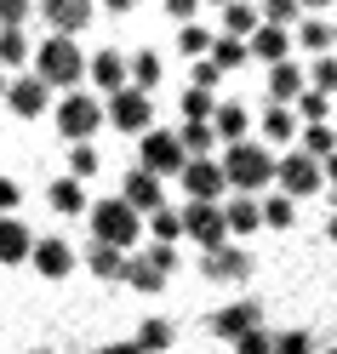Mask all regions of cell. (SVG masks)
Wrapping results in <instances>:
<instances>
[{
	"mask_svg": "<svg viewBox=\"0 0 337 354\" xmlns=\"http://www.w3.org/2000/svg\"><path fill=\"white\" fill-rule=\"evenodd\" d=\"M223 171H229V189L235 194H257L268 183H280V160L268 154L263 143H235V149H223Z\"/></svg>",
	"mask_w": 337,
	"mask_h": 354,
	"instance_id": "1",
	"label": "cell"
},
{
	"mask_svg": "<svg viewBox=\"0 0 337 354\" xmlns=\"http://www.w3.org/2000/svg\"><path fill=\"white\" fill-rule=\"evenodd\" d=\"M35 75L46 86H75L80 75H92V57H80V46L69 35H46L35 46Z\"/></svg>",
	"mask_w": 337,
	"mask_h": 354,
	"instance_id": "2",
	"label": "cell"
},
{
	"mask_svg": "<svg viewBox=\"0 0 337 354\" xmlns=\"http://www.w3.org/2000/svg\"><path fill=\"white\" fill-rule=\"evenodd\" d=\"M92 240L115 246V252H131L143 240V212H131L126 201H98L92 206Z\"/></svg>",
	"mask_w": 337,
	"mask_h": 354,
	"instance_id": "3",
	"label": "cell"
},
{
	"mask_svg": "<svg viewBox=\"0 0 337 354\" xmlns=\"http://www.w3.org/2000/svg\"><path fill=\"white\" fill-rule=\"evenodd\" d=\"M138 166L154 171V177H183V171H189V149H183L177 131H161V126H154L149 138H138Z\"/></svg>",
	"mask_w": 337,
	"mask_h": 354,
	"instance_id": "4",
	"label": "cell"
},
{
	"mask_svg": "<svg viewBox=\"0 0 337 354\" xmlns=\"http://www.w3.org/2000/svg\"><path fill=\"white\" fill-rule=\"evenodd\" d=\"M103 115H109V109H98L92 92H69V97L57 103V131H63L69 143H92L98 126H103Z\"/></svg>",
	"mask_w": 337,
	"mask_h": 354,
	"instance_id": "5",
	"label": "cell"
},
{
	"mask_svg": "<svg viewBox=\"0 0 337 354\" xmlns=\"http://www.w3.org/2000/svg\"><path fill=\"white\" fill-rule=\"evenodd\" d=\"M183 229H189V240H194L200 252H223V246H229V212H223V206L189 201L183 206Z\"/></svg>",
	"mask_w": 337,
	"mask_h": 354,
	"instance_id": "6",
	"label": "cell"
},
{
	"mask_svg": "<svg viewBox=\"0 0 337 354\" xmlns=\"http://www.w3.org/2000/svg\"><path fill=\"white\" fill-rule=\"evenodd\" d=\"M109 120H115L120 131H138V138H149V131H154V103H149V92H143V86H126V92H115V97H109Z\"/></svg>",
	"mask_w": 337,
	"mask_h": 354,
	"instance_id": "7",
	"label": "cell"
},
{
	"mask_svg": "<svg viewBox=\"0 0 337 354\" xmlns=\"http://www.w3.org/2000/svg\"><path fill=\"white\" fill-rule=\"evenodd\" d=\"M314 189H326V166L314 160V154H303V149H291V154H280V194H314Z\"/></svg>",
	"mask_w": 337,
	"mask_h": 354,
	"instance_id": "8",
	"label": "cell"
},
{
	"mask_svg": "<svg viewBox=\"0 0 337 354\" xmlns=\"http://www.w3.org/2000/svg\"><path fill=\"white\" fill-rule=\"evenodd\" d=\"M183 189H189V201H200V206H217V194L229 189V171H223V160H189V171H183Z\"/></svg>",
	"mask_w": 337,
	"mask_h": 354,
	"instance_id": "9",
	"label": "cell"
},
{
	"mask_svg": "<svg viewBox=\"0 0 337 354\" xmlns=\"http://www.w3.org/2000/svg\"><path fill=\"white\" fill-rule=\"evenodd\" d=\"M120 201H126L131 212H149V217H154V212H166V206H161V177H154V171H143V166H131V171H126Z\"/></svg>",
	"mask_w": 337,
	"mask_h": 354,
	"instance_id": "10",
	"label": "cell"
},
{
	"mask_svg": "<svg viewBox=\"0 0 337 354\" xmlns=\"http://www.w3.org/2000/svg\"><path fill=\"white\" fill-rule=\"evenodd\" d=\"M46 92H52V86L40 75H12L6 80V103H12V115H24V120H35L40 109H46Z\"/></svg>",
	"mask_w": 337,
	"mask_h": 354,
	"instance_id": "11",
	"label": "cell"
},
{
	"mask_svg": "<svg viewBox=\"0 0 337 354\" xmlns=\"http://www.w3.org/2000/svg\"><path fill=\"white\" fill-rule=\"evenodd\" d=\"M257 303H223L217 315H212V337H223V343H240L246 331H257Z\"/></svg>",
	"mask_w": 337,
	"mask_h": 354,
	"instance_id": "12",
	"label": "cell"
},
{
	"mask_svg": "<svg viewBox=\"0 0 337 354\" xmlns=\"http://www.w3.org/2000/svg\"><path fill=\"white\" fill-rule=\"evenodd\" d=\"M200 274H206V280H217V286H235V280H246V274H252V257H246V252L235 246V240H229L223 252H206Z\"/></svg>",
	"mask_w": 337,
	"mask_h": 354,
	"instance_id": "13",
	"label": "cell"
},
{
	"mask_svg": "<svg viewBox=\"0 0 337 354\" xmlns=\"http://www.w3.org/2000/svg\"><path fill=\"white\" fill-rule=\"evenodd\" d=\"M35 229L24 223V217H6V223H0V257L6 263H35Z\"/></svg>",
	"mask_w": 337,
	"mask_h": 354,
	"instance_id": "14",
	"label": "cell"
},
{
	"mask_svg": "<svg viewBox=\"0 0 337 354\" xmlns=\"http://www.w3.org/2000/svg\"><path fill=\"white\" fill-rule=\"evenodd\" d=\"M92 86H103L109 97L126 92V86H131V63H126L120 52H98V57H92Z\"/></svg>",
	"mask_w": 337,
	"mask_h": 354,
	"instance_id": "15",
	"label": "cell"
},
{
	"mask_svg": "<svg viewBox=\"0 0 337 354\" xmlns=\"http://www.w3.org/2000/svg\"><path fill=\"white\" fill-rule=\"evenodd\" d=\"M46 24H52V35L75 40V29L92 24V6H86V0H46Z\"/></svg>",
	"mask_w": 337,
	"mask_h": 354,
	"instance_id": "16",
	"label": "cell"
},
{
	"mask_svg": "<svg viewBox=\"0 0 337 354\" xmlns=\"http://www.w3.org/2000/svg\"><path fill=\"white\" fill-rule=\"evenodd\" d=\"M35 269H40V274H46V280H63V274H69V269H75V252H69V246H63V240H57V234H46V240H40V246H35Z\"/></svg>",
	"mask_w": 337,
	"mask_h": 354,
	"instance_id": "17",
	"label": "cell"
},
{
	"mask_svg": "<svg viewBox=\"0 0 337 354\" xmlns=\"http://www.w3.org/2000/svg\"><path fill=\"white\" fill-rule=\"evenodd\" d=\"M303 92H309V75H303L291 57L268 69V97H275V103H286V97H303Z\"/></svg>",
	"mask_w": 337,
	"mask_h": 354,
	"instance_id": "18",
	"label": "cell"
},
{
	"mask_svg": "<svg viewBox=\"0 0 337 354\" xmlns=\"http://www.w3.org/2000/svg\"><path fill=\"white\" fill-rule=\"evenodd\" d=\"M257 29H263V6H246V0H229V6H223V35L252 40Z\"/></svg>",
	"mask_w": 337,
	"mask_h": 354,
	"instance_id": "19",
	"label": "cell"
},
{
	"mask_svg": "<svg viewBox=\"0 0 337 354\" xmlns=\"http://www.w3.org/2000/svg\"><path fill=\"white\" fill-rule=\"evenodd\" d=\"M331 40H337V29H331V17H320V12H309L298 24V46H309L314 57H331Z\"/></svg>",
	"mask_w": 337,
	"mask_h": 354,
	"instance_id": "20",
	"label": "cell"
},
{
	"mask_svg": "<svg viewBox=\"0 0 337 354\" xmlns=\"http://www.w3.org/2000/svg\"><path fill=\"white\" fill-rule=\"evenodd\" d=\"M252 57H263L268 69H275V63H286V57H291V35L275 29V24H263V29L252 35Z\"/></svg>",
	"mask_w": 337,
	"mask_h": 354,
	"instance_id": "21",
	"label": "cell"
},
{
	"mask_svg": "<svg viewBox=\"0 0 337 354\" xmlns=\"http://www.w3.org/2000/svg\"><path fill=\"white\" fill-rule=\"evenodd\" d=\"M126 252H115V246H98V240H92V246H86V269H92L98 280H126Z\"/></svg>",
	"mask_w": 337,
	"mask_h": 354,
	"instance_id": "22",
	"label": "cell"
},
{
	"mask_svg": "<svg viewBox=\"0 0 337 354\" xmlns=\"http://www.w3.org/2000/svg\"><path fill=\"white\" fill-rule=\"evenodd\" d=\"M46 201H52V212L75 217V212H86V183H80V177H57V183L46 189Z\"/></svg>",
	"mask_w": 337,
	"mask_h": 354,
	"instance_id": "23",
	"label": "cell"
},
{
	"mask_svg": "<svg viewBox=\"0 0 337 354\" xmlns=\"http://www.w3.org/2000/svg\"><path fill=\"white\" fill-rule=\"evenodd\" d=\"M223 212H229V234H252L263 223V201H252V194H235Z\"/></svg>",
	"mask_w": 337,
	"mask_h": 354,
	"instance_id": "24",
	"label": "cell"
},
{
	"mask_svg": "<svg viewBox=\"0 0 337 354\" xmlns=\"http://www.w3.org/2000/svg\"><path fill=\"white\" fill-rule=\"evenodd\" d=\"M212 126H217V138H223V143H229V149H235V143H246V126H252V115H246V109H240V103H223Z\"/></svg>",
	"mask_w": 337,
	"mask_h": 354,
	"instance_id": "25",
	"label": "cell"
},
{
	"mask_svg": "<svg viewBox=\"0 0 337 354\" xmlns=\"http://www.w3.org/2000/svg\"><path fill=\"white\" fill-rule=\"evenodd\" d=\"M212 46H217V35H212L206 24H189L183 35H177V52H183L189 63H206V57H212Z\"/></svg>",
	"mask_w": 337,
	"mask_h": 354,
	"instance_id": "26",
	"label": "cell"
},
{
	"mask_svg": "<svg viewBox=\"0 0 337 354\" xmlns=\"http://www.w3.org/2000/svg\"><path fill=\"white\" fill-rule=\"evenodd\" d=\"M177 103H183V120H194V126H212V120H217V109H223L212 92H200V86H189Z\"/></svg>",
	"mask_w": 337,
	"mask_h": 354,
	"instance_id": "27",
	"label": "cell"
},
{
	"mask_svg": "<svg viewBox=\"0 0 337 354\" xmlns=\"http://www.w3.org/2000/svg\"><path fill=\"white\" fill-rule=\"evenodd\" d=\"M298 149H303V154H314V160L326 166L331 154H337V131H331V126H303V138H298Z\"/></svg>",
	"mask_w": 337,
	"mask_h": 354,
	"instance_id": "28",
	"label": "cell"
},
{
	"mask_svg": "<svg viewBox=\"0 0 337 354\" xmlns=\"http://www.w3.org/2000/svg\"><path fill=\"white\" fill-rule=\"evenodd\" d=\"M246 57H252V40H235V35H217V46H212V63H217L223 75H229V69H240Z\"/></svg>",
	"mask_w": 337,
	"mask_h": 354,
	"instance_id": "29",
	"label": "cell"
},
{
	"mask_svg": "<svg viewBox=\"0 0 337 354\" xmlns=\"http://www.w3.org/2000/svg\"><path fill=\"white\" fill-rule=\"evenodd\" d=\"M172 337H177V331H172V320H161V315L138 326V348H143V354H161V348H172Z\"/></svg>",
	"mask_w": 337,
	"mask_h": 354,
	"instance_id": "30",
	"label": "cell"
},
{
	"mask_svg": "<svg viewBox=\"0 0 337 354\" xmlns=\"http://www.w3.org/2000/svg\"><path fill=\"white\" fill-rule=\"evenodd\" d=\"M126 286H138V292H161V286H166V274H161V269H154V263L138 252V257L126 263Z\"/></svg>",
	"mask_w": 337,
	"mask_h": 354,
	"instance_id": "31",
	"label": "cell"
},
{
	"mask_svg": "<svg viewBox=\"0 0 337 354\" xmlns=\"http://www.w3.org/2000/svg\"><path fill=\"white\" fill-rule=\"evenodd\" d=\"M149 234L161 240V246H177V240L189 234V229H183V212H154V217H149Z\"/></svg>",
	"mask_w": 337,
	"mask_h": 354,
	"instance_id": "32",
	"label": "cell"
},
{
	"mask_svg": "<svg viewBox=\"0 0 337 354\" xmlns=\"http://www.w3.org/2000/svg\"><path fill=\"white\" fill-rule=\"evenodd\" d=\"M291 217H298V206H291V194H263V223L268 229H291Z\"/></svg>",
	"mask_w": 337,
	"mask_h": 354,
	"instance_id": "33",
	"label": "cell"
},
{
	"mask_svg": "<svg viewBox=\"0 0 337 354\" xmlns=\"http://www.w3.org/2000/svg\"><path fill=\"white\" fill-rule=\"evenodd\" d=\"M177 138H183L189 160H206V149L217 143V126H194V120H183V131H177Z\"/></svg>",
	"mask_w": 337,
	"mask_h": 354,
	"instance_id": "34",
	"label": "cell"
},
{
	"mask_svg": "<svg viewBox=\"0 0 337 354\" xmlns=\"http://www.w3.org/2000/svg\"><path fill=\"white\" fill-rule=\"evenodd\" d=\"M98 166H103V154H98V143H75L69 149V177H98Z\"/></svg>",
	"mask_w": 337,
	"mask_h": 354,
	"instance_id": "35",
	"label": "cell"
},
{
	"mask_svg": "<svg viewBox=\"0 0 337 354\" xmlns=\"http://www.w3.org/2000/svg\"><path fill=\"white\" fill-rule=\"evenodd\" d=\"M263 131H268V138H303V131H298V115H291L286 103H268V115H263Z\"/></svg>",
	"mask_w": 337,
	"mask_h": 354,
	"instance_id": "36",
	"label": "cell"
},
{
	"mask_svg": "<svg viewBox=\"0 0 337 354\" xmlns=\"http://www.w3.org/2000/svg\"><path fill=\"white\" fill-rule=\"evenodd\" d=\"M326 109H331V92H314L309 86V92L298 97V120L303 126H326Z\"/></svg>",
	"mask_w": 337,
	"mask_h": 354,
	"instance_id": "37",
	"label": "cell"
},
{
	"mask_svg": "<svg viewBox=\"0 0 337 354\" xmlns=\"http://www.w3.org/2000/svg\"><path fill=\"white\" fill-rule=\"evenodd\" d=\"M131 86H143V92H149V86H161V57H154L149 46L131 57Z\"/></svg>",
	"mask_w": 337,
	"mask_h": 354,
	"instance_id": "38",
	"label": "cell"
},
{
	"mask_svg": "<svg viewBox=\"0 0 337 354\" xmlns=\"http://www.w3.org/2000/svg\"><path fill=\"white\" fill-rule=\"evenodd\" d=\"M29 52H35V46H29V35H24V29H0V57H6L12 69H17Z\"/></svg>",
	"mask_w": 337,
	"mask_h": 354,
	"instance_id": "39",
	"label": "cell"
},
{
	"mask_svg": "<svg viewBox=\"0 0 337 354\" xmlns=\"http://www.w3.org/2000/svg\"><path fill=\"white\" fill-rule=\"evenodd\" d=\"M263 24H275V29H291V24H303L298 0H268V6H263Z\"/></svg>",
	"mask_w": 337,
	"mask_h": 354,
	"instance_id": "40",
	"label": "cell"
},
{
	"mask_svg": "<svg viewBox=\"0 0 337 354\" xmlns=\"http://www.w3.org/2000/svg\"><path fill=\"white\" fill-rule=\"evenodd\" d=\"M309 86H314V92H337V57H314Z\"/></svg>",
	"mask_w": 337,
	"mask_h": 354,
	"instance_id": "41",
	"label": "cell"
},
{
	"mask_svg": "<svg viewBox=\"0 0 337 354\" xmlns=\"http://www.w3.org/2000/svg\"><path fill=\"white\" fill-rule=\"evenodd\" d=\"M275 343H280L275 331H263V326H257V331H246V337L235 343V354H275Z\"/></svg>",
	"mask_w": 337,
	"mask_h": 354,
	"instance_id": "42",
	"label": "cell"
},
{
	"mask_svg": "<svg viewBox=\"0 0 337 354\" xmlns=\"http://www.w3.org/2000/svg\"><path fill=\"white\" fill-rule=\"evenodd\" d=\"M143 257H149L161 274H172V269H177V246H161V240H149V246H143Z\"/></svg>",
	"mask_w": 337,
	"mask_h": 354,
	"instance_id": "43",
	"label": "cell"
},
{
	"mask_svg": "<svg viewBox=\"0 0 337 354\" xmlns=\"http://www.w3.org/2000/svg\"><path fill=\"white\" fill-rule=\"evenodd\" d=\"M275 354H314V337H309V331H280Z\"/></svg>",
	"mask_w": 337,
	"mask_h": 354,
	"instance_id": "44",
	"label": "cell"
},
{
	"mask_svg": "<svg viewBox=\"0 0 337 354\" xmlns=\"http://www.w3.org/2000/svg\"><path fill=\"white\" fill-rule=\"evenodd\" d=\"M29 17V0H0V29H24Z\"/></svg>",
	"mask_w": 337,
	"mask_h": 354,
	"instance_id": "45",
	"label": "cell"
},
{
	"mask_svg": "<svg viewBox=\"0 0 337 354\" xmlns=\"http://www.w3.org/2000/svg\"><path fill=\"white\" fill-rule=\"evenodd\" d=\"M189 75H194V86H200V92H212V86L223 80V69H217L212 57H206V63H189Z\"/></svg>",
	"mask_w": 337,
	"mask_h": 354,
	"instance_id": "46",
	"label": "cell"
},
{
	"mask_svg": "<svg viewBox=\"0 0 337 354\" xmlns=\"http://www.w3.org/2000/svg\"><path fill=\"white\" fill-rule=\"evenodd\" d=\"M17 201H24V183H17V177H0V212H17Z\"/></svg>",
	"mask_w": 337,
	"mask_h": 354,
	"instance_id": "47",
	"label": "cell"
},
{
	"mask_svg": "<svg viewBox=\"0 0 337 354\" xmlns=\"http://www.w3.org/2000/svg\"><path fill=\"white\" fill-rule=\"evenodd\" d=\"M166 12H172V17H177V24H183V29L194 24V0H166Z\"/></svg>",
	"mask_w": 337,
	"mask_h": 354,
	"instance_id": "48",
	"label": "cell"
},
{
	"mask_svg": "<svg viewBox=\"0 0 337 354\" xmlns=\"http://www.w3.org/2000/svg\"><path fill=\"white\" fill-rule=\"evenodd\" d=\"M103 354H143V348H138V337H131V343H109Z\"/></svg>",
	"mask_w": 337,
	"mask_h": 354,
	"instance_id": "49",
	"label": "cell"
},
{
	"mask_svg": "<svg viewBox=\"0 0 337 354\" xmlns=\"http://www.w3.org/2000/svg\"><path fill=\"white\" fill-rule=\"evenodd\" d=\"M326 240H331V246H337V217H326Z\"/></svg>",
	"mask_w": 337,
	"mask_h": 354,
	"instance_id": "50",
	"label": "cell"
},
{
	"mask_svg": "<svg viewBox=\"0 0 337 354\" xmlns=\"http://www.w3.org/2000/svg\"><path fill=\"white\" fill-rule=\"evenodd\" d=\"M331 217H337V189H331Z\"/></svg>",
	"mask_w": 337,
	"mask_h": 354,
	"instance_id": "51",
	"label": "cell"
},
{
	"mask_svg": "<svg viewBox=\"0 0 337 354\" xmlns=\"http://www.w3.org/2000/svg\"><path fill=\"white\" fill-rule=\"evenodd\" d=\"M35 354H52V348H35Z\"/></svg>",
	"mask_w": 337,
	"mask_h": 354,
	"instance_id": "52",
	"label": "cell"
},
{
	"mask_svg": "<svg viewBox=\"0 0 337 354\" xmlns=\"http://www.w3.org/2000/svg\"><path fill=\"white\" fill-rule=\"evenodd\" d=\"M326 354H337V343H331V348H326Z\"/></svg>",
	"mask_w": 337,
	"mask_h": 354,
	"instance_id": "53",
	"label": "cell"
},
{
	"mask_svg": "<svg viewBox=\"0 0 337 354\" xmlns=\"http://www.w3.org/2000/svg\"><path fill=\"white\" fill-rule=\"evenodd\" d=\"M331 29H337V17H331Z\"/></svg>",
	"mask_w": 337,
	"mask_h": 354,
	"instance_id": "54",
	"label": "cell"
},
{
	"mask_svg": "<svg viewBox=\"0 0 337 354\" xmlns=\"http://www.w3.org/2000/svg\"><path fill=\"white\" fill-rule=\"evenodd\" d=\"M98 354H103V348H98Z\"/></svg>",
	"mask_w": 337,
	"mask_h": 354,
	"instance_id": "55",
	"label": "cell"
}]
</instances>
